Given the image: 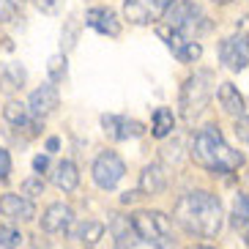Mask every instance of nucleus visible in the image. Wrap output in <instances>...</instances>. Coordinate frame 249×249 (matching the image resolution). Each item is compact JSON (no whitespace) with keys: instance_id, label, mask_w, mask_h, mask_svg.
I'll return each mask as SVG.
<instances>
[{"instance_id":"obj_8","label":"nucleus","mask_w":249,"mask_h":249,"mask_svg":"<svg viewBox=\"0 0 249 249\" xmlns=\"http://www.w3.org/2000/svg\"><path fill=\"white\" fill-rule=\"evenodd\" d=\"M219 60L230 71H244L249 63V36L247 33H233L219 41Z\"/></svg>"},{"instance_id":"obj_6","label":"nucleus","mask_w":249,"mask_h":249,"mask_svg":"<svg viewBox=\"0 0 249 249\" xmlns=\"http://www.w3.org/2000/svg\"><path fill=\"white\" fill-rule=\"evenodd\" d=\"M90 176H93V183L99 186V189L112 192L126 176V161L121 159L115 151H102V154L93 159Z\"/></svg>"},{"instance_id":"obj_26","label":"nucleus","mask_w":249,"mask_h":249,"mask_svg":"<svg viewBox=\"0 0 249 249\" xmlns=\"http://www.w3.org/2000/svg\"><path fill=\"white\" fill-rule=\"evenodd\" d=\"M44 178L41 176H33V178H25L22 181V195L28 200H33V197H38V195H44Z\"/></svg>"},{"instance_id":"obj_22","label":"nucleus","mask_w":249,"mask_h":249,"mask_svg":"<svg viewBox=\"0 0 249 249\" xmlns=\"http://www.w3.org/2000/svg\"><path fill=\"white\" fill-rule=\"evenodd\" d=\"M47 74H50V82H63L66 80V52H58L47 60Z\"/></svg>"},{"instance_id":"obj_32","label":"nucleus","mask_w":249,"mask_h":249,"mask_svg":"<svg viewBox=\"0 0 249 249\" xmlns=\"http://www.w3.org/2000/svg\"><path fill=\"white\" fill-rule=\"evenodd\" d=\"M58 148H60V140H58V137H50V140H47V154H55Z\"/></svg>"},{"instance_id":"obj_37","label":"nucleus","mask_w":249,"mask_h":249,"mask_svg":"<svg viewBox=\"0 0 249 249\" xmlns=\"http://www.w3.org/2000/svg\"><path fill=\"white\" fill-rule=\"evenodd\" d=\"M244 241H247V247H249V230H247V235H244Z\"/></svg>"},{"instance_id":"obj_31","label":"nucleus","mask_w":249,"mask_h":249,"mask_svg":"<svg viewBox=\"0 0 249 249\" xmlns=\"http://www.w3.org/2000/svg\"><path fill=\"white\" fill-rule=\"evenodd\" d=\"M33 170H36V176H44L47 170H50V154H38L33 159Z\"/></svg>"},{"instance_id":"obj_9","label":"nucleus","mask_w":249,"mask_h":249,"mask_svg":"<svg viewBox=\"0 0 249 249\" xmlns=\"http://www.w3.org/2000/svg\"><path fill=\"white\" fill-rule=\"evenodd\" d=\"M58 104H60V93H58V88H55V82H44L41 88H36L30 93L28 110L36 121H44V118H50L52 112L58 110Z\"/></svg>"},{"instance_id":"obj_33","label":"nucleus","mask_w":249,"mask_h":249,"mask_svg":"<svg viewBox=\"0 0 249 249\" xmlns=\"http://www.w3.org/2000/svg\"><path fill=\"white\" fill-rule=\"evenodd\" d=\"M189 249H216V247H205V244H195V247H189Z\"/></svg>"},{"instance_id":"obj_20","label":"nucleus","mask_w":249,"mask_h":249,"mask_svg":"<svg viewBox=\"0 0 249 249\" xmlns=\"http://www.w3.org/2000/svg\"><path fill=\"white\" fill-rule=\"evenodd\" d=\"M173 129H176V115H173V110H170V107H156L151 134H154L156 140H164L167 134H173Z\"/></svg>"},{"instance_id":"obj_36","label":"nucleus","mask_w":249,"mask_h":249,"mask_svg":"<svg viewBox=\"0 0 249 249\" xmlns=\"http://www.w3.org/2000/svg\"><path fill=\"white\" fill-rule=\"evenodd\" d=\"M0 249H14V247H8V244H3V241H0Z\"/></svg>"},{"instance_id":"obj_19","label":"nucleus","mask_w":249,"mask_h":249,"mask_svg":"<svg viewBox=\"0 0 249 249\" xmlns=\"http://www.w3.org/2000/svg\"><path fill=\"white\" fill-rule=\"evenodd\" d=\"M52 183H55L60 192H74L77 183H80V170H77V164H74L71 159L58 161L55 170H52Z\"/></svg>"},{"instance_id":"obj_4","label":"nucleus","mask_w":249,"mask_h":249,"mask_svg":"<svg viewBox=\"0 0 249 249\" xmlns=\"http://www.w3.org/2000/svg\"><path fill=\"white\" fill-rule=\"evenodd\" d=\"M129 219H132V230L142 238V241L159 244L161 249L173 247V238H170V235H173V222H170L167 213L142 208V211H134Z\"/></svg>"},{"instance_id":"obj_14","label":"nucleus","mask_w":249,"mask_h":249,"mask_svg":"<svg viewBox=\"0 0 249 249\" xmlns=\"http://www.w3.org/2000/svg\"><path fill=\"white\" fill-rule=\"evenodd\" d=\"M112 238H115V249H161L159 244L142 241L137 233L132 230V219H124V216H115L110 225Z\"/></svg>"},{"instance_id":"obj_3","label":"nucleus","mask_w":249,"mask_h":249,"mask_svg":"<svg viewBox=\"0 0 249 249\" xmlns=\"http://www.w3.org/2000/svg\"><path fill=\"white\" fill-rule=\"evenodd\" d=\"M213 90V74L211 71H195L186 77L181 85V96H178V107L186 121H195L200 112L205 110V104L211 102Z\"/></svg>"},{"instance_id":"obj_30","label":"nucleus","mask_w":249,"mask_h":249,"mask_svg":"<svg viewBox=\"0 0 249 249\" xmlns=\"http://www.w3.org/2000/svg\"><path fill=\"white\" fill-rule=\"evenodd\" d=\"M17 17V6H11L8 0H0V22H11Z\"/></svg>"},{"instance_id":"obj_16","label":"nucleus","mask_w":249,"mask_h":249,"mask_svg":"<svg viewBox=\"0 0 249 249\" xmlns=\"http://www.w3.org/2000/svg\"><path fill=\"white\" fill-rule=\"evenodd\" d=\"M71 222H74V211L66 203H52L41 213V230L44 233H66Z\"/></svg>"},{"instance_id":"obj_13","label":"nucleus","mask_w":249,"mask_h":249,"mask_svg":"<svg viewBox=\"0 0 249 249\" xmlns=\"http://www.w3.org/2000/svg\"><path fill=\"white\" fill-rule=\"evenodd\" d=\"M0 213L11 222H30L36 216V205H33V200L25 197V195L6 192V195H0Z\"/></svg>"},{"instance_id":"obj_24","label":"nucleus","mask_w":249,"mask_h":249,"mask_svg":"<svg viewBox=\"0 0 249 249\" xmlns=\"http://www.w3.org/2000/svg\"><path fill=\"white\" fill-rule=\"evenodd\" d=\"M173 55H176L181 63H195V60H200V55H203V47H200V41H186V44H181Z\"/></svg>"},{"instance_id":"obj_27","label":"nucleus","mask_w":249,"mask_h":249,"mask_svg":"<svg viewBox=\"0 0 249 249\" xmlns=\"http://www.w3.org/2000/svg\"><path fill=\"white\" fill-rule=\"evenodd\" d=\"M36 3V8L41 11V14H60V8H63V3L66 0H33Z\"/></svg>"},{"instance_id":"obj_28","label":"nucleus","mask_w":249,"mask_h":249,"mask_svg":"<svg viewBox=\"0 0 249 249\" xmlns=\"http://www.w3.org/2000/svg\"><path fill=\"white\" fill-rule=\"evenodd\" d=\"M0 235H3V244H8V247L22 244V233H19V230H14V227H0Z\"/></svg>"},{"instance_id":"obj_21","label":"nucleus","mask_w":249,"mask_h":249,"mask_svg":"<svg viewBox=\"0 0 249 249\" xmlns=\"http://www.w3.org/2000/svg\"><path fill=\"white\" fill-rule=\"evenodd\" d=\"M104 233H107V227H104L102 222H85V225L80 227V238L88 249L99 247V241L104 238Z\"/></svg>"},{"instance_id":"obj_5","label":"nucleus","mask_w":249,"mask_h":249,"mask_svg":"<svg viewBox=\"0 0 249 249\" xmlns=\"http://www.w3.org/2000/svg\"><path fill=\"white\" fill-rule=\"evenodd\" d=\"M164 25L178 33H183L186 38H195L197 41V33L208 30V22H205L203 11H200L192 0H178L170 6V11L164 14Z\"/></svg>"},{"instance_id":"obj_34","label":"nucleus","mask_w":249,"mask_h":249,"mask_svg":"<svg viewBox=\"0 0 249 249\" xmlns=\"http://www.w3.org/2000/svg\"><path fill=\"white\" fill-rule=\"evenodd\" d=\"M8 3H11V6H17V8H19V6H22V3H25V0H8Z\"/></svg>"},{"instance_id":"obj_18","label":"nucleus","mask_w":249,"mask_h":249,"mask_svg":"<svg viewBox=\"0 0 249 249\" xmlns=\"http://www.w3.org/2000/svg\"><path fill=\"white\" fill-rule=\"evenodd\" d=\"M216 99H219L222 110L227 112V115H235L241 118L244 112H247V104H244V96L238 93V88H235L233 82H222L219 90H216Z\"/></svg>"},{"instance_id":"obj_23","label":"nucleus","mask_w":249,"mask_h":249,"mask_svg":"<svg viewBox=\"0 0 249 249\" xmlns=\"http://www.w3.org/2000/svg\"><path fill=\"white\" fill-rule=\"evenodd\" d=\"M233 227H244L249 225V195H238L233 203V216H230Z\"/></svg>"},{"instance_id":"obj_15","label":"nucleus","mask_w":249,"mask_h":249,"mask_svg":"<svg viewBox=\"0 0 249 249\" xmlns=\"http://www.w3.org/2000/svg\"><path fill=\"white\" fill-rule=\"evenodd\" d=\"M164 189H167V173H164V167H161L159 161L145 164L142 173H140V181H137L140 197H156Z\"/></svg>"},{"instance_id":"obj_35","label":"nucleus","mask_w":249,"mask_h":249,"mask_svg":"<svg viewBox=\"0 0 249 249\" xmlns=\"http://www.w3.org/2000/svg\"><path fill=\"white\" fill-rule=\"evenodd\" d=\"M213 3H219V6H227V3H233V0H213Z\"/></svg>"},{"instance_id":"obj_25","label":"nucleus","mask_w":249,"mask_h":249,"mask_svg":"<svg viewBox=\"0 0 249 249\" xmlns=\"http://www.w3.org/2000/svg\"><path fill=\"white\" fill-rule=\"evenodd\" d=\"M77 33H80V19L77 17H69L66 19V28H63V52H69L74 44H77Z\"/></svg>"},{"instance_id":"obj_2","label":"nucleus","mask_w":249,"mask_h":249,"mask_svg":"<svg viewBox=\"0 0 249 249\" xmlns=\"http://www.w3.org/2000/svg\"><path fill=\"white\" fill-rule=\"evenodd\" d=\"M192 159L197 161L200 167H205L208 173L213 176H227V173H233L244 164V154L241 151H235L225 142L222 137L219 126H203L195 140H192Z\"/></svg>"},{"instance_id":"obj_17","label":"nucleus","mask_w":249,"mask_h":249,"mask_svg":"<svg viewBox=\"0 0 249 249\" xmlns=\"http://www.w3.org/2000/svg\"><path fill=\"white\" fill-rule=\"evenodd\" d=\"M25 82H28V71H25L22 63H0V90L6 93H14V90H22Z\"/></svg>"},{"instance_id":"obj_11","label":"nucleus","mask_w":249,"mask_h":249,"mask_svg":"<svg viewBox=\"0 0 249 249\" xmlns=\"http://www.w3.org/2000/svg\"><path fill=\"white\" fill-rule=\"evenodd\" d=\"M85 25L93 28L96 33H102V36H110V38L121 36V19H118V14L110 6L88 8V11H85Z\"/></svg>"},{"instance_id":"obj_7","label":"nucleus","mask_w":249,"mask_h":249,"mask_svg":"<svg viewBox=\"0 0 249 249\" xmlns=\"http://www.w3.org/2000/svg\"><path fill=\"white\" fill-rule=\"evenodd\" d=\"M176 0H124V17L132 25H151L164 19Z\"/></svg>"},{"instance_id":"obj_12","label":"nucleus","mask_w":249,"mask_h":249,"mask_svg":"<svg viewBox=\"0 0 249 249\" xmlns=\"http://www.w3.org/2000/svg\"><path fill=\"white\" fill-rule=\"evenodd\" d=\"M3 118H6V124H11L14 129L28 132V137H36L38 129H41V121H36V118L30 115L28 104L17 102V99H8L6 102V107H3Z\"/></svg>"},{"instance_id":"obj_10","label":"nucleus","mask_w":249,"mask_h":249,"mask_svg":"<svg viewBox=\"0 0 249 249\" xmlns=\"http://www.w3.org/2000/svg\"><path fill=\"white\" fill-rule=\"evenodd\" d=\"M102 129H104V134L110 140H115V142L145 134V124H140V121L126 118V115H102Z\"/></svg>"},{"instance_id":"obj_1","label":"nucleus","mask_w":249,"mask_h":249,"mask_svg":"<svg viewBox=\"0 0 249 249\" xmlns=\"http://www.w3.org/2000/svg\"><path fill=\"white\" fill-rule=\"evenodd\" d=\"M173 216L176 222L186 230L189 235H197V238H213L219 235L222 230V203L216 195L205 189H195V192H186L176 200L173 205Z\"/></svg>"},{"instance_id":"obj_29","label":"nucleus","mask_w":249,"mask_h":249,"mask_svg":"<svg viewBox=\"0 0 249 249\" xmlns=\"http://www.w3.org/2000/svg\"><path fill=\"white\" fill-rule=\"evenodd\" d=\"M8 178H11V156L6 148H0V181L6 183Z\"/></svg>"}]
</instances>
